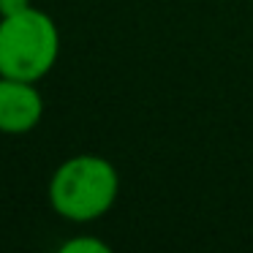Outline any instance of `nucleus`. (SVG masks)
Here are the masks:
<instances>
[{
	"label": "nucleus",
	"mask_w": 253,
	"mask_h": 253,
	"mask_svg": "<svg viewBox=\"0 0 253 253\" xmlns=\"http://www.w3.org/2000/svg\"><path fill=\"white\" fill-rule=\"evenodd\" d=\"M120 174L101 155H74L63 161L49 180V204L60 218L90 223L104 218L117 202Z\"/></svg>",
	"instance_id": "1"
},
{
	"label": "nucleus",
	"mask_w": 253,
	"mask_h": 253,
	"mask_svg": "<svg viewBox=\"0 0 253 253\" xmlns=\"http://www.w3.org/2000/svg\"><path fill=\"white\" fill-rule=\"evenodd\" d=\"M60 55V33L49 14L30 6L14 17H0V77L39 82Z\"/></svg>",
	"instance_id": "2"
},
{
	"label": "nucleus",
	"mask_w": 253,
	"mask_h": 253,
	"mask_svg": "<svg viewBox=\"0 0 253 253\" xmlns=\"http://www.w3.org/2000/svg\"><path fill=\"white\" fill-rule=\"evenodd\" d=\"M41 115H44V98L36 82L0 77V131L28 133L39 126Z\"/></svg>",
	"instance_id": "3"
},
{
	"label": "nucleus",
	"mask_w": 253,
	"mask_h": 253,
	"mask_svg": "<svg viewBox=\"0 0 253 253\" xmlns=\"http://www.w3.org/2000/svg\"><path fill=\"white\" fill-rule=\"evenodd\" d=\"M63 253H109V245L95 237H74L60 245Z\"/></svg>",
	"instance_id": "4"
},
{
	"label": "nucleus",
	"mask_w": 253,
	"mask_h": 253,
	"mask_svg": "<svg viewBox=\"0 0 253 253\" xmlns=\"http://www.w3.org/2000/svg\"><path fill=\"white\" fill-rule=\"evenodd\" d=\"M30 0H0V17H14L19 11H28Z\"/></svg>",
	"instance_id": "5"
}]
</instances>
